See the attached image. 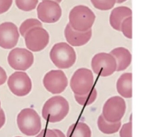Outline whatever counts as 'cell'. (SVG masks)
I'll return each mask as SVG.
<instances>
[{
  "label": "cell",
  "instance_id": "obj_1",
  "mask_svg": "<svg viewBox=\"0 0 151 137\" xmlns=\"http://www.w3.org/2000/svg\"><path fill=\"white\" fill-rule=\"evenodd\" d=\"M68 101L61 96L53 97L47 100L42 110L44 119L51 123L60 122L67 116L69 112Z\"/></svg>",
  "mask_w": 151,
  "mask_h": 137
},
{
  "label": "cell",
  "instance_id": "obj_2",
  "mask_svg": "<svg viewBox=\"0 0 151 137\" xmlns=\"http://www.w3.org/2000/svg\"><path fill=\"white\" fill-rule=\"evenodd\" d=\"M50 56L55 65L62 69L70 68L76 60V55L74 49L66 42L55 44L50 51Z\"/></svg>",
  "mask_w": 151,
  "mask_h": 137
},
{
  "label": "cell",
  "instance_id": "obj_3",
  "mask_svg": "<svg viewBox=\"0 0 151 137\" xmlns=\"http://www.w3.org/2000/svg\"><path fill=\"white\" fill-rule=\"evenodd\" d=\"M96 19L94 13L86 6H77L70 11L69 24L76 31L86 32L91 29Z\"/></svg>",
  "mask_w": 151,
  "mask_h": 137
},
{
  "label": "cell",
  "instance_id": "obj_4",
  "mask_svg": "<svg viewBox=\"0 0 151 137\" xmlns=\"http://www.w3.org/2000/svg\"><path fill=\"white\" fill-rule=\"evenodd\" d=\"M18 128L27 136H35L42 127L41 118L34 109L26 108L21 111L17 117Z\"/></svg>",
  "mask_w": 151,
  "mask_h": 137
},
{
  "label": "cell",
  "instance_id": "obj_5",
  "mask_svg": "<svg viewBox=\"0 0 151 137\" xmlns=\"http://www.w3.org/2000/svg\"><path fill=\"white\" fill-rule=\"evenodd\" d=\"M94 82V76L91 70L87 68H80L75 72L71 77L70 88L75 95H83L92 90Z\"/></svg>",
  "mask_w": 151,
  "mask_h": 137
},
{
  "label": "cell",
  "instance_id": "obj_6",
  "mask_svg": "<svg viewBox=\"0 0 151 137\" xmlns=\"http://www.w3.org/2000/svg\"><path fill=\"white\" fill-rule=\"evenodd\" d=\"M126 110V104L124 99L119 96H114L108 99L103 109L104 119L111 123L120 122Z\"/></svg>",
  "mask_w": 151,
  "mask_h": 137
},
{
  "label": "cell",
  "instance_id": "obj_7",
  "mask_svg": "<svg viewBox=\"0 0 151 137\" xmlns=\"http://www.w3.org/2000/svg\"><path fill=\"white\" fill-rule=\"evenodd\" d=\"M27 48L33 52L44 49L49 42V35L42 27H35L30 29L24 37Z\"/></svg>",
  "mask_w": 151,
  "mask_h": 137
},
{
  "label": "cell",
  "instance_id": "obj_8",
  "mask_svg": "<svg viewBox=\"0 0 151 137\" xmlns=\"http://www.w3.org/2000/svg\"><path fill=\"white\" fill-rule=\"evenodd\" d=\"M91 67L95 74L105 77L111 75L116 71V62L110 54L100 53L92 58Z\"/></svg>",
  "mask_w": 151,
  "mask_h": 137
},
{
  "label": "cell",
  "instance_id": "obj_9",
  "mask_svg": "<svg viewBox=\"0 0 151 137\" xmlns=\"http://www.w3.org/2000/svg\"><path fill=\"white\" fill-rule=\"evenodd\" d=\"M8 61L9 65L14 70L25 71L32 66L34 57L27 49L16 48L9 52Z\"/></svg>",
  "mask_w": 151,
  "mask_h": 137
},
{
  "label": "cell",
  "instance_id": "obj_10",
  "mask_svg": "<svg viewBox=\"0 0 151 137\" xmlns=\"http://www.w3.org/2000/svg\"><path fill=\"white\" fill-rule=\"evenodd\" d=\"M7 83L11 92L17 96L27 95L32 89L31 79L25 72H15L9 77Z\"/></svg>",
  "mask_w": 151,
  "mask_h": 137
},
{
  "label": "cell",
  "instance_id": "obj_11",
  "mask_svg": "<svg viewBox=\"0 0 151 137\" xmlns=\"http://www.w3.org/2000/svg\"><path fill=\"white\" fill-rule=\"evenodd\" d=\"M43 82L45 88L54 95L63 92L68 85V78L61 70H52L48 72Z\"/></svg>",
  "mask_w": 151,
  "mask_h": 137
},
{
  "label": "cell",
  "instance_id": "obj_12",
  "mask_svg": "<svg viewBox=\"0 0 151 137\" xmlns=\"http://www.w3.org/2000/svg\"><path fill=\"white\" fill-rule=\"evenodd\" d=\"M37 16L42 22L53 23L58 22L62 16V9L58 3L52 0H44L37 8Z\"/></svg>",
  "mask_w": 151,
  "mask_h": 137
},
{
  "label": "cell",
  "instance_id": "obj_13",
  "mask_svg": "<svg viewBox=\"0 0 151 137\" xmlns=\"http://www.w3.org/2000/svg\"><path fill=\"white\" fill-rule=\"evenodd\" d=\"M19 34L13 23L6 22L0 25V47L5 49L14 47L18 42Z\"/></svg>",
  "mask_w": 151,
  "mask_h": 137
},
{
  "label": "cell",
  "instance_id": "obj_14",
  "mask_svg": "<svg viewBox=\"0 0 151 137\" xmlns=\"http://www.w3.org/2000/svg\"><path fill=\"white\" fill-rule=\"evenodd\" d=\"M65 36L67 42L73 47H81L86 44L92 36V30L79 32L74 30L69 23L65 29Z\"/></svg>",
  "mask_w": 151,
  "mask_h": 137
},
{
  "label": "cell",
  "instance_id": "obj_15",
  "mask_svg": "<svg viewBox=\"0 0 151 137\" xmlns=\"http://www.w3.org/2000/svg\"><path fill=\"white\" fill-rule=\"evenodd\" d=\"M115 58L116 62L117 68L116 71H123L126 69L131 64L132 55L128 49L124 47H118L114 49L110 52Z\"/></svg>",
  "mask_w": 151,
  "mask_h": 137
},
{
  "label": "cell",
  "instance_id": "obj_16",
  "mask_svg": "<svg viewBox=\"0 0 151 137\" xmlns=\"http://www.w3.org/2000/svg\"><path fill=\"white\" fill-rule=\"evenodd\" d=\"M131 9L127 7L116 8L112 10L110 17V22L112 27L116 30L121 31L122 22L127 17L132 16Z\"/></svg>",
  "mask_w": 151,
  "mask_h": 137
},
{
  "label": "cell",
  "instance_id": "obj_17",
  "mask_svg": "<svg viewBox=\"0 0 151 137\" xmlns=\"http://www.w3.org/2000/svg\"><path fill=\"white\" fill-rule=\"evenodd\" d=\"M117 90L119 94L124 98H132V74L124 73L117 82Z\"/></svg>",
  "mask_w": 151,
  "mask_h": 137
},
{
  "label": "cell",
  "instance_id": "obj_18",
  "mask_svg": "<svg viewBox=\"0 0 151 137\" xmlns=\"http://www.w3.org/2000/svg\"><path fill=\"white\" fill-rule=\"evenodd\" d=\"M91 135L89 126L82 122L71 125L67 132V137H91Z\"/></svg>",
  "mask_w": 151,
  "mask_h": 137
},
{
  "label": "cell",
  "instance_id": "obj_19",
  "mask_svg": "<svg viewBox=\"0 0 151 137\" xmlns=\"http://www.w3.org/2000/svg\"><path fill=\"white\" fill-rule=\"evenodd\" d=\"M98 127L100 131L106 134H111L117 132L121 126V122L111 123L106 120L103 115L99 116L97 121Z\"/></svg>",
  "mask_w": 151,
  "mask_h": 137
},
{
  "label": "cell",
  "instance_id": "obj_20",
  "mask_svg": "<svg viewBox=\"0 0 151 137\" xmlns=\"http://www.w3.org/2000/svg\"><path fill=\"white\" fill-rule=\"evenodd\" d=\"M97 92L95 87H93L92 90L88 94L83 95H75L76 101L80 105L83 106H88L93 103L96 99Z\"/></svg>",
  "mask_w": 151,
  "mask_h": 137
},
{
  "label": "cell",
  "instance_id": "obj_21",
  "mask_svg": "<svg viewBox=\"0 0 151 137\" xmlns=\"http://www.w3.org/2000/svg\"><path fill=\"white\" fill-rule=\"evenodd\" d=\"M35 27H42V23L36 19L30 18L27 19L21 24L19 29L20 34L24 37L26 33L30 29Z\"/></svg>",
  "mask_w": 151,
  "mask_h": 137
},
{
  "label": "cell",
  "instance_id": "obj_22",
  "mask_svg": "<svg viewBox=\"0 0 151 137\" xmlns=\"http://www.w3.org/2000/svg\"><path fill=\"white\" fill-rule=\"evenodd\" d=\"M17 6L24 11H30L35 9L38 0H15Z\"/></svg>",
  "mask_w": 151,
  "mask_h": 137
},
{
  "label": "cell",
  "instance_id": "obj_23",
  "mask_svg": "<svg viewBox=\"0 0 151 137\" xmlns=\"http://www.w3.org/2000/svg\"><path fill=\"white\" fill-rule=\"evenodd\" d=\"M93 6L97 9L108 10L112 8L116 2V0H91Z\"/></svg>",
  "mask_w": 151,
  "mask_h": 137
},
{
  "label": "cell",
  "instance_id": "obj_24",
  "mask_svg": "<svg viewBox=\"0 0 151 137\" xmlns=\"http://www.w3.org/2000/svg\"><path fill=\"white\" fill-rule=\"evenodd\" d=\"M121 31L124 35L129 39L132 38V17L126 18L122 22L121 25Z\"/></svg>",
  "mask_w": 151,
  "mask_h": 137
},
{
  "label": "cell",
  "instance_id": "obj_25",
  "mask_svg": "<svg viewBox=\"0 0 151 137\" xmlns=\"http://www.w3.org/2000/svg\"><path fill=\"white\" fill-rule=\"evenodd\" d=\"M120 137H132V123L130 122L123 125L119 132Z\"/></svg>",
  "mask_w": 151,
  "mask_h": 137
},
{
  "label": "cell",
  "instance_id": "obj_26",
  "mask_svg": "<svg viewBox=\"0 0 151 137\" xmlns=\"http://www.w3.org/2000/svg\"><path fill=\"white\" fill-rule=\"evenodd\" d=\"M13 0H0V14L7 12L12 6Z\"/></svg>",
  "mask_w": 151,
  "mask_h": 137
},
{
  "label": "cell",
  "instance_id": "obj_27",
  "mask_svg": "<svg viewBox=\"0 0 151 137\" xmlns=\"http://www.w3.org/2000/svg\"><path fill=\"white\" fill-rule=\"evenodd\" d=\"M36 137H58L54 130L44 129Z\"/></svg>",
  "mask_w": 151,
  "mask_h": 137
},
{
  "label": "cell",
  "instance_id": "obj_28",
  "mask_svg": "<svg viewBox=\"0 0 151 137\" xmlns=\"http://www.w3.org/2000/svg\"><path fill=\"white\" fill-rule=\"evenodd\" d=\"M6 73L2 67L0 66V85L4 84L6 81Z\"/></svg>",
  "mask_w": 151,
  "mask_h": 137
},
{
  "label": "cell",
  "instance_id": "obj_29",
  "mask_svg": "<svg viewBox=\"0 0 151 137\" xmlns=\"http://www.w3.org/2000/svg\"><path fill=\"white\" fill-rule=\"evenodd\" d=\"M6 122L5 113L2 109H0V129L4 125Z\"/></svg>",
  "mask_w": 151,
  "mask_h": 137
},
{
  "label": "cell",
  "instance_id": "obj_30",
  "mask_svg": "<svg viewBox=\"0 0 151 137\" xmlns=\"http://www.w3.org/2000/svg\"><path fill=\"white\" fill-rule=\"evenodd\" d=\"M54 131L56 133L58 136V137H66L63 133L60 130H58V129H54Z\"/></svg>",
  "mask_w": 151,
  "mask_h": 137
},
{
  "label": "cell",
  "instance_id": "obj_31",
  "mask_svg": "<svg viewBox=\"0 0 151 137\" xmlns=\"http://www.w3.org/2000/svg\"><path fill=\"white\" fill-rule=\"evenodd\" d=\"M126 0H116V2L118 4H120V3H122V2H124Z\"/></svg>",
  "mask_w": 151,
  "mask_h": 137
},
{
  "label": "cell",
  "instance_id": "obj_32",
  "mask_svg": "<svg viewBox=\"0 0 151 137\" xmlns=\"http://www.w3.org/2000/svg\"><path fill=\"white\" fill-rule=\"evenodd\" d=\"M42 1H44V0H42ZM53 1H55L57 3H59L62 1V0H53Z\"/></svg>",
  "mask_w": 151,
  "mask_h": 137
},
{
  "label": "cell",
  "instance_id": "obj_33",
  "mask_svg": "<svg viewBox=\"0 0 151 137\" xmlns=\"http://www.w3.org/2000/svg\"><path fill=\"white\" fill-rule=\"evenodd\" d=\"M0 109H1V102H0Z\"/></svg>",
  "mask_w": 151,
  "mask_h": 137
},
{
  "label": "cell",
  "instance_id": "obj_34",
  "mask_svg": "<svg viewBox=\"0 0 151 137\" xmlns=\"http://www.w3.org/2000/svg\"></svg>",
  "mask_w": 151,
  "mask_h": 137
}]
</instances>
